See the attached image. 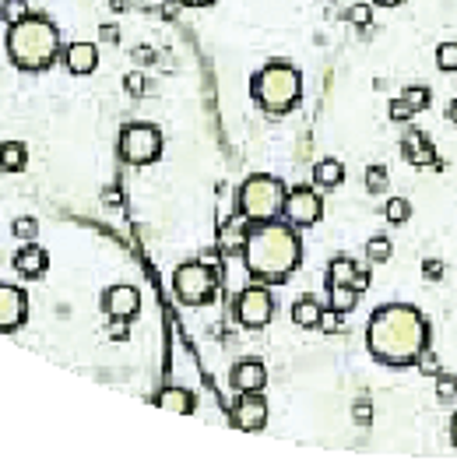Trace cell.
<instances>
[{
  "label": "cell",
  "instance_id": "cell-1",
  "mask_svg": "<svg viewBox=\"0 0 457 461\" xmlns=\"http://www.w3.org/2000/svg\"><path fill=\"white\" fill-rule=\"evenodd\" d=\"M366 349L383 367H415L429 349V320L408 303H387L366 324Z\"/></svg>",
  "mask_w": 457,
  "mask_h": 461
},
{
  "label": "cell",
  "instance_id": "cell-2",
  "mask_svg": "<svg viewBox=\"0 0 457 461\" xmlns=\"http://www.w3.org/2000/svg\"><path fill=\"white\" fill-rule=\"evenodd\" d=\"M300 261H303V243L293 222L271 219L250 226V236L243 243V268L253 282L285 286L300 268Z\"/></svg>",
  "mask_w": 457,
  "mask_h": 461
},
{
  "label": "cell",
  "instance_id": "cell-3",
  "mask_svg": "<svg viewBox=\"0 0 457 461\" xmlns=\"http://www.w3.org/2000/svg\"><path fill=\"white\" fill-rule=\"evenodd\" d=\"M4 46L18 71L39 75V71H50L60 57V32L46 14H25L21 21L7 25Z\"/></svg>",
  "mask_w": 457,
  "mask_h": 461
},
{
  "label": "cell",
  "instance_id": "cell-4",
  "mask_svg": "<svg viewBox=\"0 0 457 461\" xmlns=\"http://www.w3.org/2000/svg\"><path fill=\"white\" fill-rule=\"evenodd\" d=\"M250 95L264 113H289L303 95V77L293 64H268L250 77Z\"/></svg>",
  "mask_w": 457,
  "mask_h": 461
},
{
  "label": "cell",
  "instance_id": "cell-5",
  "mask_svg": "<svg viewBox=\"0 0 457 461\" xmlns=\"http://www.w3.org/2000/svg\"><path fill=\"white\" fill-rule=\"evenodd\" d=\"M285 198H289V190H285V183L278 176L257 173V176L243 180V187L236 194V212L246 222H271V219H282Z\"/></svg>",
  "mask_w": 457,
  "mask_h": 461
},
{
  "label": "cell",
  "instance_id": "cell-6",
  "mask_svg": "<svg viewBox=\"0 0 457 461\" xmlns=\"http://www.w3.org/2000/svg\"><path fill=\"white\" fill-rule=\"evenodd\" d=\"M172 289L180 296V303L187 307H204L215 300L219 289V268H212L208 261H187L176 268L172 275Z\"/></svg>",
  "mask_w": 457,
  "mask_h": 461
},
{
  "label": "cell",
  "instance_id": "cell-7",
  "mask_svg": "<svg viewBox=\"0 0 457 461\" xmlns=\"http://www.w3.org/2000/svg\"><path fill=\"white\" fill-rule=\"evenodd\" d=\"M162 155V134L155 124H131L120 134V158L131 166H152Z\"/></svg>",
  "mask_w": 457,
  "mask_h": 461
},
{
  "label": "cell",
  "instance_id": "cell-8",
  "mask_svg": "<svg viewBox=\"0 0 457 461\" xmlns=\"http://www.w3.org/2000/svg\"><path fill=\"white\" fill-rule=\"evenodd\" d=\"M271 317H275L271 286L253 282V286H246V289L236 296V320H239L243 328H264Z\"/></svg>",
  "mask_w": 457,
  "mask_h": 461
},
{
  "label": "cell",
  "instance_id": "cell-9",
  "mask_svg": "<svg viewBox=\"0 0 457 461\" xmlns=\"http://www.w3.org/2000/svg\"><path fill=\"white\" fill-rule=\"evenodd\" d=\"M320 215H324V201H320V194L313 187H293L289 190L285 212H282L285 222H293L296 230H309V226L320 222Z\"/></svg>",
  "mask_w": 457,
  "mask_h": 461
},
{
  "label": "cell",
  "instance_id": "cell-10",
  "mask_svg": "<svg viewBox=\"0 0 457 461\" xmlns=\"http://www.w3.org/2000/svg\"><path fill=\"white\" fill-rule=\"evenodd\" d=\"M25 320H28V296H25V289L0 282V335L18 331Z\"/></svg>",
  "mask_w": 457,
  "mask_h": 461
},
{
  "label": "cell",
  "instance_id": "cell-11",
  "mask_svg": "<svg viewBox=\"0 0 457 461\" xmlns=\"http://www.w3.org/2000/svg\"><path fill=\"white\" fill-rule=\"evenodd\" d=\"M232 423L236 430L243 433H257L268 426V401H264V391H253V394H239V405L232 412Z\"/></svg>",
  "mask_w": 457,
  "mask_h": 461
},
{
  "label": "cell",
  "instance_id": "cell-12",
  "mask_svg": "<svg viewBox=\"0 0 457 461\" xmlns=\"http://www.w3.org/2000/svg\"><path fill=\"white\" fill-rule=\"evenodd\" d=\"M327 286H352V289L366 293L370 289V271L359 268L352 257H334L327 264Z\"/></svg>",
  "mask_w": 457,
  "mask_h": 461
},
{
  "label": "cell",
  "instance_id": "cell-13",
  "mask_svg": "<svg viewBox=\"0 0 457 461\" xmlns=\"http://www.w3.org/2000/svg\"><path fill=\"white\" fill-rule=\"evenodd\" d=\"M102 310L109 313V317H138V310H141V293L134 289V286H109L106 293H102Z\"/></svg>",
  "mask_w": 457,
  "mask_h": 461
},
{
  "label": "cell",
  "instance_id": "cell-14",
  "mask_svg": "<svg viewBox=\"0 0 457 461\" xmlns=\"http://www.w3.org/2000/svg\"><path fill=\"white\" fill-rule=\"evenodd\" d=\"M46 268H50V254H46L43 247H36V239L25 243V247L14 254V271H18L21 279H43Z\"/></svg>",
  "mask_w": 457,
  "mask_h": 461
},
{
  "label": "cell",
  "instance_id": "cell-15",
  "mask_svg": "<svg viewBox=\"0 0 457 461\" xmlns=\"http://www.w3.org/2000/svg\"><path fill=\"white\" fill-rule=\"evenodd\" d=\"M264 384H268V370H264V363H257V360H243V363H236V367H232V387H236L239 394L264 391Z\"/></svg>",
  "mask_w": 457,
  "mask_h": 461
},
{
  "label": "cell",
  "instance_id": "cell-16",
  "mask_svg": "<svg viewBox=\"0 0 457 461\" xmlns=\"http://www.w3.org/2000/svg\"><path fill=\"white\" fill-rule=\"evenodd\" d=\"M64 68L71 75H92L99 68V46L95 43H71L64 50Z\"/></svg>",
  "mask_w": 457,
  "mask_h": 461
},
{
  "label": "cell",
  "instance_id": "cell-17",
  "mask_svg": "<svg viewBox=\"0 0 457 461\" xmlns=\"http://www.w3.org/2000/svg\"><path fill=\"white\" fill-rule=\"evenodd\" d=\"M155 405L165 408V412H176V416H190L194 412V394L187 387H162L155 394Z\"/></svg>",
  "mask_w": 457,
  "mask_h": 461
},
{
  "label": "cell",
  "instance_id": "cell-18",
  "mask_svg": "<svg viewBox=\"0 0 457 461\" xmlns=\"http://www.w3.org/2000/svg\"><path fill=\"white\" fill-rule=\"evenodd\" d=\"M250 226H253V222H246L243 215L226 222L222 232H219V250H222V254H243V243H246V236H250Z\"/></svg>",
  "mask_w": 457,
  "mask_h": 461
},
{
  "label": "cell",
  "instance_id": "cell-19",
  "mask_svg": "<svg viewBox=\"0 0 457 461\" xmlns=\"http://www.w3.org/2000/svg\"><path fill=\"white\" fill-rule=\"evenodd\" d=\"M401 152L412 158V166H433V162H437V152H433V145L422 138V131H412V134L405 138Z\"/></svg>",
  "mask_w": 457,
  "mask_h": 461
},
{
  "label": "cell",
  "instance_id": "cell-20",
  "mask_svg": "<svg viewBox=\"0 0 457 461\" xmlns=\"http://www.w3.org/2000/svg\"><path fill=\"white\" fill-rule=\"evenodd\" d=\"M341 180H345V166H341L338 158H324V162L313 166V183H317V187L331 190V187H338Z\"/></svg>",
  "mask_w": 457,
  "mask_h": 461
},
{
  "label": "cell",
  "instance_id": "cell-21",
  "mask_svg": "<svg viewBox=\"0 0 457 461\" xmlns=\"http://www.w3.org/2000/svg\"><path fill=\"white\" fill-rule=\"evenodd\" d=\"M28 166V149L18 142H0V173H21Z\"/></svg>",
  "mask_w": 457,
  "mask_h": 461
},
{
  "label": "cell",
  "instance_id": "cell-22",
  "mask_svg": "<svg viewBox=\"0 0 457 461\" xmlns=\"http://www.w3.org/2000/svg\"><path fill=\"white\" fill-rule=\"evenodd\" d=\"M320 313H324V307L313 296H300L296 307H293V324L296 328H317L320 324Z\"/></svg>",
  "mask_w": 457,
  "mask_h": 461
},
{
  "label": "cell",
  "instance_id": "cell-23",
  "mask_svg": "<svg viewBox=\"0 0 457 461\" xmlns=\"http://www.w3.org/2000/svg\"><path fill=\"white\" fill-rule=\"evenodd\" d=\"M359 303V289L352 286H327V307H334L338 313H352Z\"/></svg>",
  "mask_w": 457,
  "mask_h": 461
},
{
  "label": "cell",
  "instance_id": "cell-24",
  "mask_svg": "<svg viewBox=\"0 0 457 461\" xmlns=\"http://www.w3.org/2000/svg\"><path fill=\"white\" fill-rule=\"evenodd\" d=\"M383 215H387L390 226H405V222L412 219V205H408L405 198H390L387 208H383Z\"/></svg>",
  "mask_w": 457,
  "mask_h": 461
},
{
  "label": "cell",
  "instance_id": "cell-25",
  "mask_svg": "<svg viewBox=\"0 0 457 461\" xmlns=\"http://www.w3.org/2000/svg\"><path fill=\"white\" fill-rule=\"evenodd\" d=\"M401 99H405L415 113H422V109L433 102V92H429L426 85H412V88H405V92H401Z\"/></svg>",
  "mask_w": 457,
  "mask_h": 461
},
{
  "label": "cell",
  "instance_id": "cell-26",
  "mask_svg": "<svg viewBox=\"0 0 457 461\" xmlns=\"http://www.w3.org/2000/svg\"><path fill=\"white\" fill-rule=\"evenodd\" d=\"M28 14V0H0V21L4 25H14Z\"/></svg>",
  "mask_w": 457,
  "mask_h": 461
},
{
  "label": "cell",
  "instance_id": "cell-27",
  "mask_svg": "<svg viewBox=\"0 0 457 461\" xmlns=\"http://www.w3.org/2000/svg\"><path fill=\"white\" fill-rule=\"evenodd\" d=\"M366 257H370V264H387L390 261V239L387 236H373L366 243Z\"/></svg>",
  "mask_w": 457,
  "mask_h": 461
},
{
  "label": "cell",
  "instance_id": "cell-28",
  "mask_svg": "<svg viewBox=\"0 0 457 461\" xmlns=\"http://www.w3.org/2000/svg\"><path fill=\"white\" fill-rule=\"evenodd\" d=\"M11 232H14V239L32 243V239L39 236V222H36V219H28V215H21V219H14V222H11Z\"/></svg>",
  "mask_w": 457,
  "mask_h": 461
},
{
  "label": "cell",
  "instance_id": "cell-29",
  "mask_svg": "<svg viewBox=\"0 0 457 461\" xmlns=\"http://www.w3.org/2000/svg\"><path fill=\"white\" fill-rule=\"evenodd\" d=\"M437 68L447 71V75H454L457 71V43H440V46H437Z\"/></svg>",
  "mask_w": 457,
  "mask_h": 461
},
{
  "label": "cell",
  "instance_id": "cell-30",
  "mask_svg": "<svg viewBox=\"0 0 457 461\" xmlns=\"http://www.w3.org/2000/svg\"><path fill=\"white\" fill-rule=\"evenodd\" d=\"M349 21H352L356 28H366V25L373 21V7H370V4H352V7H349Z\"/></svg>",
  "mask_w": 457,
  "mask_h": 461
},
{
  "label": "cell",
  "instance_id": "cell-31",
  "mask_svg": "<svg viewBox=\"0 0 457 461\" xmlns=\"http://www.w3.org/2000/svg\"><path fill=\"white\" fill-rule=\"evenodd\" d=\"M366 190H373V194H383V190H387V169H383V166H370V169H366Z\"/></svg>",
  "mask_w": 457,
  "mask_h": 461
},
{
  "label": "cell",
  "instance_id": "cell-32",
  "mask_svg": "<svg viewBox=\"0 0 457 461\" xmlns=\"http://www.w3.org/2000/svg\"><path fill=\"white\" fill-rule=\"evenodd\" d=\"M124 88H127V95H134V99H141V95L148 92V77L141 75V71H131V75L124 77Z\"/></svg>",
  "mask_w": 457,
  "mask_h": 461
},
{
  "label": "cell",
  "instance_id": "cell-33",
  "mask_svg": "<svg viewBox=\"0 0 457 461\" xmlns=\"http://www.w3.org/2000/svg\"><path fill=\"white\" fill-rule=\"evenodd\" d=\"M317 328H320L324 335H338V331H341V313L334 307H327L320 313V324H317Z\"/></svg>",
  "mask_w": 457,
  "mask_h": 461
},
{
  "label": "cell",
  "instance_id": "cell-34",
  "mask_svg": "<svg viewBox=\"0 0 457 461\" xmlns=\"http://www.w3.org/2000/svg\"><path fill=\"white\" fill-rule=\"evenodd\" d=\"M437 398H440V401H451V398H457V377H451V374H440V377H437Z\"/></svg>",
  "mask_w": 457,
  "mask_h": 461
},
{
  "label": "cell",
  "instance_id": "cell-35",
  "mask_svg": "<svg viewBox=\"0 0 457 461\" xmlns=\"http://www.w3.org/2000/svg\"><path fill=\"white\" fill-rule=\"evenodd\" d=\"M415 367H419V370H422L426 377H440V374H444V367H440V360H437V356H433L429 349H426V352L419 356V363H415Z\"/></svg>",
  "mask_w": 457,
  "mask_h": 461
},
{
  "label": "cell",
  "instance_id": "cell-36",
  "mask_svg": "<svg viewBox=\"0 0 457 461\" xmlns=\"http://www.w3.org/2000/svg\"><path fill=\"white\" fill-rule=\"evenodd\" d=\"M109 338H113V342H127V338H131L127 317H113V320H109Z\"/></svg>",
  "mask_w": 457,
  "mask_h": 461
},
{
  "label": "cell",
  "instance_id": "cell-37",
  "mask_svg": "<svg viewBox=\"0 0 457 461\" xmlns=\"http://www.w3.org/2000/svg\"><path fill=\"white\" fill-rule=\"evenodd\" d=\"M412 117H415V109H412L405 99H394V102H390V120L401 124V120H412Z\"/></svg>",
  "mask_w": 457,
  "mask_h": 461
},
{
  "label": "cell",
  "instance_id": "cell-38",
  "mask_svg": "<svg viewBox=\"0 0 457 461\" xmlns=\"http://www.w3.org/2000/svg\"><path fill=\"white\" fill-rule=\"evenodd\" d=\"M422 275H426L429 282H440V279H444V261H426V264H422Z\"/></svg>",
  "mask_w": 457,
  "mask_h": 461
},
{
  "label": "cell",
  "instance_id": "cell-39",
  "mask_svg": "<svg viewBox=\"0 0 457 461\" xmlns=\"http://www.w3.org/2000/svg\"><path fill=\"white\" fill-rule=\"evenodd\" d=\"M370 419H373V408H370L366 401H359V405H356V423H359V426H366Z\"/></svg>",
  "mask_w": 457,
  "mask_h": 461
},
{
  "label": "cell",
  "instance_id": "cell-40",
  "mask_svg": "<svg viewBox=\"0 0 457 461\" xmlns=\"http://www.w3.org/2000/svg\"><path fill=\"white\" fill-rule=\"evenodd\" d=\"M102 39H109V43L120 39V28H116V25H102Z\"/></svg>",
  "mask_w": 457,
  "mask_h": 461
},
{
  "label": "cell",
  "instance_id": "cell-41",
  "mask_svg": "<svg viewBox=\"0 0 457 461\" xmlns=\"http://www.w3.org/2000/svg\"><path fill=\"white\" fill-rule=\"evenodd\" d=\"M180 7H183V4H180V0H176V4H165V7H162V18H172V14H176V11H180Z\"/></svg>",
  "mask_w": 457,
  "mask_h": 461
},
{
  "label": "cell",
  "instance_id": "cell-42",
  "mask_svg": "<svg viewBox=\"0 0 457 461\" xmlns=\"http://www.w3.org/2000/svg\"><path fill=\"white\" fill-rule=\"evenodd\" d=\"M180 4H183V7H212L215 0H180Z\"/></svg>",
  "mask_w": 457,
  "mask_h": 461
},
{
  "label": "cell",
  "instance_id": "cell-43",
  "mask_svg": "<svg viewBox=\"0 0 457 461\" xmlns=\"http://www.w3.org/2000/svg\"><path fill=\"white\" fill-rule=\"evenodd\" d=\"M447 120L457 124V99H451V106H447Z\"/></svg>",
  "mask_w": 457,
  "mask_h": 461
},
{
  "label": "cell",
  "instance_id": "cell-44",
  "mask_svg": "<svg viewBox=\"0 0 457 461\" xmlns=\"http://www.w3.org/2000/svg\"><path fill=\"white\" fill-rule=\"evenodd\" d=\"M377 7H397V4H405V0H373Z\"/></svg>",
  "mask_w": 457,
  "mask_h": 461
},
{
  "label": "cell",
  "instance_id": "cell-45",
  "mask_svg": "<svg viewBox=\"0 0 457 461\" xmlns=\"http://www.w3.org/2000/svg\"><path fill=\"white\" fill-rule=\"evenodd\" d=\"M451 441H454V448H457V416L451 419Z\"/></svg>",
  "mask_w": 457,
  "mask_h": 461
}]
</instances>
